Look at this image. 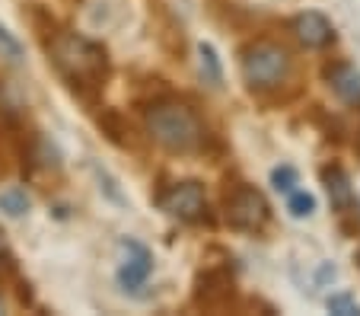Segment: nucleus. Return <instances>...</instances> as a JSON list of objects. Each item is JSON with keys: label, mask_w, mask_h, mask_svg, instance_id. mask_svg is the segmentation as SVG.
Returning <instances> with one entry per match:
<instances>
[{"label": "nucleus", "mask_w": 360, "mask_h": 316, "mask_svg": "<svg viewBox=\"0 0 360 316\" xmlns=\"http://www.w3.org/2000/svg\"><path fill=\"white\" fill-rule=\"evenodd\" d=\"M0 313H4V303H0Z\"/></svg>", "instance_id": "20"}, {"label": "nucleus", "mask_w": 360, "mask_h": 316, "mask_svg": "<svg viewBox=\"0 0 360 316\" xmlns=\"http://www.w3.org/2000/svg\"><path fill=\"white\" fill-rule=\"evenodd\" d=\"M224 217L233 230H262L268 224V201L259 189L236 186L226 195Z\"/></svg>", "instance_id": "4"}, {"label": "nucleus", "mask_w": 360, "mask_h": 316, "mask_svg": "<svg viewBox=\"0 0 360 316\" xmlns=\"http://www.w3.org/2000/svg\"><path fill=\"white\" fill-rule=\"evenodd\" d=\"M32 208V198L26 195V189H4L0 192V211L7 217H22Z\"/></svg>", "instance_id": "13"}, {"label": "nucleus", "mask_w": 360, "mask_h": 316, "mask_svg": "<svg viewBox=\"0 0 360 316\" xmlns=\"http://www.w3.org/2000/svg\"><path fill=\"white\" fill-rule=\"evenodd\" d=\"M287 211H290L293 217H309V214L316 211V198L309 192H290V198H287Z\"/></svg>", "instance_id": "16"}, {"label": "nucleus", "mask_w": 360, "mask_h": 316, "mask_svg": "<svg viewBox=\"0 0 360 316\" xmlns=\"http://www.w3.org/2000/svg\"><path fill=\"white\" fill-rule=\"evenodd\" d=\"M128 246H131V253H134V255H131V259L118 268V282H122V288L134 291V288H141V284L150 278L153 262H150V253L143 246H137V243H128Z\"/></svg>", "instance_id": "8"}, {"label": "nucleus", "mask_w": 360, "mask_h": 316, "mask_svg": "<svg viewBox=\"0 0 360 316\" xmlns=\"http://www.w3.org/2000/svg\"><path fill=\"white\" fill-rule=\"evenodd\" d=\"M0 58L7 64H22V58H26V49H22V42L16 39L13 32H10L4 23H0Z\"/></svg>", "instance_id": "14"}, {"label": "nucleus", "mask_w": 360, "mask_h": 316, "mask_svg": "<svg viewBox=\"0 0 360 316\" xmlns=\"http://www.w3.org/2000/svg\"><path fill=\"white\" fill-rule=\"evenodd\" d=\"M48 51H51V64L58 68V74L83 99H93V93L102 89L105 74H109V58H105L102 45H96V42L83 39L77 32H55Z\"/></svg>", "instance_id": "1"}, {"label": "nucleus", "mask_w": 360, "mask_h": 316, "mask_svg": "<svg viewBox=\"0 0 360 316\" xmlns=\"http://www.w3.org/2000/svg\"><path fill=\"white\" fill-rule=\"evenodd\" d=\"M7 172V163H4V151H0V176Z\"/></svg>", "instance_id": "19"}, {"label": "nucleus", "mask_w": 360, "mask_h": 316, "mask_svg": "<svg viewBox=\"0 0 360 316\" xmlns=\"http://www.w3.org/2000/svg\"><path fill=\"white\" fill-rule=\"evenodd\" d=\"M328 87L335 89V96L345 103H360V70L354 64H335L326 70Z\"/></svg>", "instance_id": "9"}, {"label": "nucleus", "mask_w": 360, "mask_h": 316, "mask_svg": "<svg viewBox=\"0 0 360 316\" xmlns=\"http://www.w3.org/2000/svg\"><path fill=\"white\" fill-rule=\"evenodd\" d=\"M233 301V275L226 268H204L195 278V303L204 310H224Z\"/></svg>", "instance_id": "6"}, {"label": "nucleus", "mask_w": 360, "mask_h": 316, "mask_svg": "<svg viewBox=\"0 0 360 316\" xmlns=\"http://www.w3.org/2000/svg\"><path fill=\"white\" fill-rule=\"evenodd\" d=\"M293 32H297V39L303 42L306 49H326L328 42L335 39L332 23H328L322 13H316V10L300 13L297 20H293Z\"/></svg>", "instance_id": "7"}, {"label": "nucleus", "mask_w": 360, "mask_h": 316, "mask_svg": "<svg viewBox=\"0 0 360 316\" xmlns=\"http://www.w3.org/2000/svg\"><path fill=\"white\" fill-rule=\"evenodd\" d=\"M160 208H163L169 217L179 220H198L204 211H207V201H204V189L198 182H179L169 192L160 195Z\"/></svg>", "instance_id": "5"}, {"label": "nucleus", "mask_w": 360, "mask_h": 316, "mask_svg": "<svg viewBox=\"0 0 360 316\" xmlns=\"http://www.w3.org/2000/svg\"><path fill=\"white\" fill-rule=\"evenodd\" d=\"M147 131L160 147L172 153H191L204 144V125L185 103H153L147 109Z\"/></svg>", "instance_id": "2"}, {"label": "nucleus", "mask_w": 360, "mask_h": 316, "mask_svg": "<svg viewBox=\"0 0 360 316\" xmlns=\"http://www.w3.org/2000/svg\"><path fill=\"white\" fill-rule=\"evenodd\" d=\"M297 182H300V176H297V170H293V166H274V170H271V186L278 189V192L290 195L293 189H297Z\"/></svg>", "instance_id": "15"}, {"label": "nucleus", "mask_w": 360, "mask_h": 316, "mask_svg": "<svg viewBox=\"0 0 360 316\" xmlns=\"http://www.w3.org/2000/svg\"><path fill=\"white\" fill-rule=\"evenodd\" d=\"M290 74V55L274 42H252L243 51V77L252 89H271Z\"/></svg>", "instance_id": "3"}, {"label": "nucleus", "mask_w": 360, "mask_h": 316, "mask_svg": "<svg viewBox=\"0 0 360 316\" xmlns=\"http://www.w3.org/2000/svg\"><path fill=\"white\" fill-rule=\"evenodd\" d=\"M99 128H102V134H109V141L112 144H122V147H128L131 144V125L124 122L122 115H118L115 109H105L99 118Z\"/></svg>", "instance_id": "12"}, {"label": "nucleus", "mask_w": 360, "mask_h": 316, "mask_svg": "<svg viewBox=\"0 0 360 316\" xmlns=\"http://www.w3.org/2000/svg\"><path fill=\"white\" fill-rule=\"evenodd\" d=\"M198 70H201V80L207 87L220 89L224 87V68H220V58H217V49L211 42H201L198 45Z\"/></svg>", "instance_id": "11"}, {"label": "nucleus", "mask_w": 360, "mask_h": 316, "mask_svg": "<svg viewBox=\"0 0 360 316\" xmlns=\"http://www.w3.org/2000/svg\"><path fill=\"white\" fill-rule=\"evenodd\" d=\"M326 307L332 310V313H338V316H357V313H360V303L354 301L347 291H345V294H332V297L326 301Z\"/></svg>", "instance_id": "17"}, {"label": "nucleus", "mask_w": 360, "mask_h": 316, "mask_svg": "<svg viewBox=\"0 0 360 316\" xmlns=\"http://www.w3.org/2000/svg\"><path fill=\"white\" fill-rule=\"evenodd\" d=\"M322 182H326L328 198H332V205L338 208V211H347V208L354 205L351 179H347V172L341 170V166H326V170H322Z\"/></svg>", "instance_id": "10"}, {"label": "nucleus", "mask_w": 360, "mask_h": 316, "mask_svg": "<svg viewBox=\"0 0 360 316\" xmlns=\"http://www.w3.org/2000/svg\"><path fill=\"white\" fill-rule=\"evenodd\" d=\"M16 268V262H13V255L7 253V243H4V230H0V272H13Z\"/></svg>", "instance_id": "18"}]
</instances>
